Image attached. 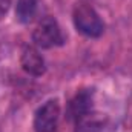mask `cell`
<instances>
[{"instance_id": "1", "label": "cell", "mask_w": 132, "mask_h": 132, "mask_svg": "<svg viewBox=\"0 0 132 132\" xmlns=\"http://www.w3.org/2000/svg\"><path fill=\"white\" fill-rule=\"evenodd\" d=\"M72 22L77 29L85 37L98 38L104 32V23L100 19L98 12L88 3H77L72 11Z\"/></svg>"}, {"instance_id": "2", "label": "cell", "mask_w": 132, "mask_h": 132, "mask_svg": "<svg viewBox=\"0 0 132 132\" xmlns=\"http://www.w3.org/2000/svg\"><path fill=\"white\" fill-rule=\"evenodd\" d=\"M34 45L40 49H52L65 43V37L59 22L54 17H45L32 32Z\"/></svg>"}, {"instance_id": "3", "label": "cell", "mask_w": 132, "mask_h": 132, "mask_svg": "<svg viewBox=\"0 0 132 132\" xmlns=\"http://www.w3.org/2000/svg\"><path fill=\"white\" fill-rule=\"evenodd\" d=\"M60 101L59 98L46 100L34 114V131L35 132H54L60 118Z\"/></svg>"}, {"instance_id": "4", "label": "cell", "mask_w": 132, "mask_h": 132, "mask_svg": "<svg viewBox=\"0 0 132 132\" xmlns=\"http://www.w3.org/2000/svg\"><path fill=\"white\" fill-rule=\"evenodd\" d=\"M92 112H94V89L91 88L78 89L68 104V117L77 123Z\"/></svg>"}, {"instance_id": "5", "label": "cell", "mask_w": 132, "mask_h": 132, "mask_svg": "<svg viewBox=\"0 0 132 132\" xmlns=\"http://www.w3.org/2000/svg\"><path fill=\"white\" fill-rule=\"evenodd\" d=\"M20 66L31 77H42L46 72V63L43 55L38 52V49L32 46H28L23 49L20 55Z\"/></svg>"}, {"instance_id": "6", "label": "cell", "mask_w": 132, "mask_h": 132, "mask_svg": "<svg viewBox=\"0 0 132 132\" xmlns=\"http://www.w3.org/2000/svg\"><path fill=\"white\" fill-rule=\"evenodd\" d=\"M75 132H112V126L108 118H100L92 112L75 123Z\"/></svg>"}, {"instance_id": "7", "label": "cell", "mask_w": 132, "mask_h": 132, "mask_svg": "<svg viewBox=\"0 0 132 132\" xmlns=\"http://www.w3.org/2000/svg\"><path fill=\"white\" fill-rule=\"evenodd\" d=\"M37 12V0H17L15 19L20 23H29Z\"/></svg>"}, {"instance_id": "8", "label": "cell", "mask_w": 132, "mask_h": 132, "mask_svg": "<svg viewBox=\"0 0 132 132\" xmlns=\"http://www.w3.org/2000/svg\"><path fill=\"white\" fill-rule=\"evenodd\" d=\"M11 3H12V0H0V19H3L8 14Z\"/></svg>"}]
</instances>
